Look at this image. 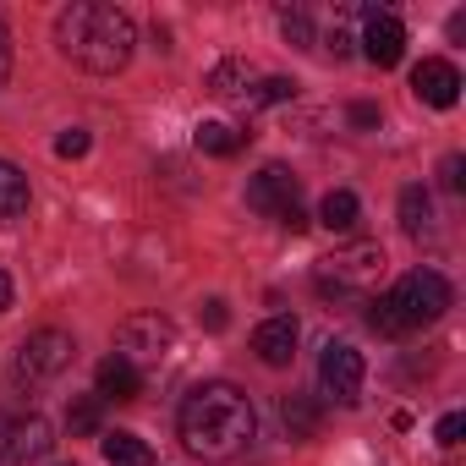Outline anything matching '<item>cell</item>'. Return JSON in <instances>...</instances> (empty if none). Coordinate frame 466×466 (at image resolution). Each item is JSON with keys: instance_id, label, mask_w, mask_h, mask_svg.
Returning <instances> with one entry per match:
<instances>
[{"instance_id": "6da1fadb", "label": "cell", "mask_w": 466, "mask_h": 466, "mask_svg": "<svg viewBox=\"0 0 466 466\" xmlns=\"http://www.w3.org/2000/svg\"><path fill=\"white\" fill-rule=\"evenodd\" d=\"M181 444L198 455V461H230L242 455L258 433V417H253V400L225 384V379H208L198 384L187 400H181Z\"/></svg>"}, {"instance_id": "7a4b0ae2", "label": "cell", "mask_w": 466, "mask_h": 466, "mask_svg": "<svg viewBox=\"0 0 466 466\" xmlns=\"http://www.w3.org/2000/svg\"><path fill=\"white\" fill-rule=\"evenodd\" d=\"M56 45L72 66L94 72V77H116L132 61L137 28L121 6H105V0H77L56 17Z\"/></svg>"}, {"instance_id": "3957f363", "label": "cell", "mask_w": 466, "mask_h": 466, "mask_svg": "<svg viewBox=\"0 0 466 466\" xmlns=\"http://www.w3.org/2000/svg\"><path fill=\"white\" fill-rule=\"evenodd\" d=\"M313 280H319V297H329V302H357V297H373V286L384 280V248H379V242H351V248H335L329 258H319Z\"/></svg>"}, {"instance_id": "277c9868", "label": "cell", "mask_w": 466, "mask_h": 466, "mask_svg": "<svg viewBox=\"0 0 466 466\" xmlns=\"http://www.w3.org/2000/svg\"><path fill=\"white\" fill-rule=\"evenodd\" d=\"M72 357H77V340H72L66 329H39V335H28V340L17 346V368H12V379L28 384V390H39V384L61 379V373L72 368Z\"/></svg>"}, {"instance_id": "5b68a950", "label": "cell", "mask_w": 466, "mask_h": 466, "mask_svg": "<svg viewBox=\"0 0 466 466\" xmlns=\"http://www.w3.org/2000/svg\"><path fill=\"white\" fill-rule=\"evenodd\" d=\"M390 302H395V313H400L406 329H422V324L444 319V308H450V280H444L439 269H411V275H400V286L390 291Z\"/></svg>"}, {"instance_id": "8992f818", "label": "cell", "mask_w": 466, "mask_h": 466, "mask_svg": "<svg viewBox=\"0 0 466 466\" xmlns=\"http://www.w3.org/2000/svg\"><path fill=\"white\" fill-rule=\"evenodd\" d=\"M116 346H121L116 357H127L132 368H154V362L170 357V346H176V324H170L165 313H132V319H121Z\"/></svg>"}, {"instance_id": "52a82bcc", "label": "cell", "mask_w": 466, "mask_h": 466, "mask_svg": "<svg viewBox=\"0 0 466 466\" xmlns=\"http://www.w3.org/2000/svg\"><path fill=\"white\" fill-rule=\"evenodd\" d=\"M362 379H368L362 351L346 346V340H329L324 357H319V384H324V395H335L340 406H351V400L362 395Z\"/></svg>"}, {"instance_id": "ba28073f", "label": "cell", "mask_w": 466, "mask_h": 466, "mask_svg": "<svg viewBox=\"0 0 466 466\" xmlns=\"http://www.w3.org/2000/svg\"><path fill=\"white\" fill-rule=\"evenodd\" d=\"M50 444H56V428H50L39 411H28V417H17V422L0 428V461H6V466L45 461V455H50Z\"/></svg>"}, {"instance_id": "9c48e42d", "label": "cell", "mask_w": 466, "mask_h": 466, "mask_svg": "<svg viewBox=\"0 0 466 466\" xmlns=\"http://www.w3.org/2000/svg\"><path fill=\"white\" fill-rule=\"evenodd\" d=\"M362 56L373 61V66H400V56H406V23L395 17V12H379V6H368L362 12Z\"/></svg>"}, {"instance_id": "30bf717a", "label": "cell", "mask_w": 466, "mask_h": 466, "mask_svg": "<svg viewBox=\"0 0 466 466\" xmlns=\"http://www.w3.org/2000/svg\"><path fill=\"white\" fill-rule=\"evenodd\" d=\"M411 94H417L422 105H433V110H450V105L461 99V72H455L450 61L428 56V61L411 72Z\"/></svg>"}, {"instance_id": "8fae6325", "label": "cell", "mask_w": 466, "mask_h": 466, "mask_svg": "<svg viewBox=\"0 0 466 466\" xmlns=\"http://www.w3.org/2000/svg\"><path fill=\"white\" fill-rule=\"evenodd\" d=\"M248 203L258 208V214H286L291 203H297V176L286 170V165H264L253 181H248Z\"/></svg>"}, {"instance_id": "7c38bea8", "label": "cell", "mask_w": 466, "mask_h": 466, "mask_svg": "<svg viewBox=\"0 0 466 466\" xmlns=\"http://www.w3.org/2000/svg\"><path fill=\"white\" fill-rule=\"evenodd\" d=\"M297 319H286V313H275V319H264L258 324V335H253V351H258V362L264 368H291V357H297Z\"/></svg>"}, {"instance_id": "4fadbf2b", "label": "cell", "mask_w": 466, "mask_h": 466, "mask_svg": "<svg viewBox=\"0 0 466 466\" xmlns=\"http://www.w3.org/2000/svg\"><path fill=\"white\" fill-rule=\"evenodd\" d=\"M94 395L99 400H137L143 395V368H132L127 357H105L99 362V373H94Z\"/></svg>"}, {"instance_id": "5bb4252c", "label": "cell", "mask_w": 466, "mask_h": 466, "mask_svg": "<svg viewBox=\"0 0 466 466\" xmlns=\"http://www.w3.org/2000/svg\"><path fill=\"white\" fill-rule=\"evenodd\" d=\"M253 83H258V72H253L248 61H219V66L208 72V94H214V99H230V105H242Z\"/></svg>"}, {"instance_id": "9a60e30c", "label": "cell", "mask_w": 466, "mask_h": 466, "mask_svg": "<svg viewBox=\"0 0 466 466\" xmlns=\"http://www.w3.org/2000/svg\"><path fill=\"white\" fill-rule=\"evenodd\" d=\"M357 219H362V203H357V192H346V187L324 192V203H319V225H324V230L346 237V230H357Z\"/></svg>"}, {"instance_id": "2e32d148", "label": "cell", "mask_w": 466, "mask_h": 466, "mask_svg": "<svg viewBox=\"0 0 466 466\" xmlns=\"http://www.w3.org/2000/svg\"><path fill=\"white\" fill-rule=\"evenodd\" d=\"M23 214H28V176L12 159H0V219H23Z\"/></svg>"}, {"instance_id": "e0dca14e", "label": "cell", "mask_w": 466, "mask_h": 466, "mask_svg": "<svg viewBox=\"0 0 466 466\" xmlns=\"http://www.w3.org/2000/svg\"><path fill=\"white\" fill-rule=\"evenodd\" d=\"M400 230H406V237H428V230H433V198H428V187H406L400 192Z\"/></svg>"}, {"instance_id": "ac0fdd59", "label": "cell", "mask_w": 466, "mask_h": 466, "mask_svg": "<svg viewBox=\"0 0 466 466\" xmlns=\"http://www.w3.org/2000/svg\"><path fill=\"white\" fill-rule=\"evenodd\" d=\"M105 461L110 466H154V450L137 439V433H105Z\"/></svg>"}, {"instance_id": "d6986e66", "label": "cell", "mask_w": 466, "mask_h": 466, "mask_svg": "<svg viewBox=\"0 0 466 466\" xmlns=\"http://www.w3.org/2000/svg\"><path fill=\"white\" fill-rule=\"evenodd\" d=\"M280 417H286V428H291V439H313V433H319V422H324V411H319V400H308V395H286V406H280Z\"/></svg>"}, {"instance_id": "ffe728a7", "label": "cell", "mask_w": 466, "mask_h": 466, "mask_svg": "<svg viewBox=\"0 0 466 466\" xmlns=\"http://www.w3.org/2000/svg\"><path fill=\"white\" fill-rule=\"evenodd\" d=\"M242 137H248V132L225 127V121H203V127H198V148H203V154H214V159H230V154L242 148Z\"/></svg>"}, {"instance_id": "44dd1931", "label": "cell", "mask_w": 466, "mask_h": 466, "mask_svg": "<svg viewBox=\"0 0 466 466\" xmlns=\"http://www.w3.org/2000/svg\"><path fill=\"white\" fill-rule=\"evenodd\" d=\"M286 99H297V83H291V77H258V83L248 88L242 110L253 116V110H264V105H286Z\"/></svg>"}, {"instance_id": "7402d4cb", "label": "cell", "mask_w": 466, "mask_h": 466, "mask_svg": "<svg viewBox=\"0 0 466 466\" xmlns=\"http://www.w3.org/2000/svg\"><path fill=\"white\" fill-rule=\"evenodd\" d=\"M99 422H105V400H99V395H77V400L66 406V428H72V433L88 439V433H99Z\"/></svg>"}, {"instance_id": "603a6c76", "label": "cell", "mask_w": 466, "mask_h": 466, "mask_svg": "<svg viewBox=\"0 0 466 466\" xmlns=\"http://www.w3.org/2000/svg\"><path fill=\"white\" fill-rule=\"evenodd\" d=\"M368 324H373L384 340H400V335H411V329L400 324V313H395V302H390V297H379V302L368 308Z\"/></svg>"}, {"instance_id": "cb8c5ba5", "label": "cell", "mask_w": 466, "mask_h": 466, "mask_svg": "<svg viewBox=\"0 0 466 466\" xmlns=\"http://www.w3.org/2000/svg\"><path fill=\"white\" fill-rule=\"evenodd\" d=\"M280 34H286V45L313 50V17L308 12H280Z\"/></svg>"}, {"instance_id": "d4e9b609", "label": "cell", "mask_w": 466, "mask_h": 466, "mask_svg": "<svg viewBox=\"0 0 466 466\" xmlns=\"http://www.w3.org/2000/svg\"><path fill=\"white\" fill-rule=\"evenodd\" d=\"M88 148H94V137H88L83 127H66V132L56 137V154H61V159H83Z\"/></svg>"}, {"instance_id": "484cf974", "label": "cell", "mask_w": 466, "mask_h": 466, "mask_svg": "<svg viewBox=\"0 0 466 466\" xmlns=\"http://www.w3.org/2000/svg\"><path fill=\"white\" fill-rule=\"evenodd\" d=\"M198 324H203V329H208V335H219V329H225V324H230V308H225V302H219V297H208V302H203V308H198Z\"/></svg>"}, {"instance_id": "4316f807", "label": "cell", "mask_w": 466, "mask_h": 466, "mask_svg": "<svg viewBox=\"0 0 466 466\" xmlns=\"http://www.w3.org/2000/svg\"><path fill=\"white\" fill-rule=\"evenodd\" d=\"M346 121H351V127H357V132H373V127H379V121H384V116H379V105H368V99H357V105H351V110H346Z\"/></svg>"}, {"instance_id": "83f0119b", "label": "cell", "mask_w": 466, "mask_h": 466, "mask_svg": "<svg viewBox=\"0 0 466 466\" xmlns=\"http://www.w3.org/2000/svg\"><path fill=\"white\" fill-rule=\"evenodd\" d=\"M461 170H466V159H461V154H450V159L439 165V181H444V192H461V187H466V176H461Z\"/></svg>"}, {"instance_id": "f1b7e54d", "label": "cell", "mask_w": 466, "mask_h": 466, "mask_svg": "<svg viewBox=\"0 0 466 466\" xmlns=\"http://www.w3.org/2000/svg\"><path fill=\"white\" fill-rule=\"evenodd\" d=\"M461 433H466V417H461V411L439 417V444H444V450H455V444H461Z\"/></svg>"}, {"instance_id": "f546056e", "label": "cell", "mask_w": 466, "mask_h": 466, "mask_svg": "<svg viewBox=\"0 0 466 466\" xmlns=\"http://www.w3.org/2000/svg\"><path fill=\"white\" fill-rule=\"evenodd\" d=\"M12 77V34H6V23H0V83Z\"/></svg>"}, {"instance_id": "4dcf8cb0", "label": "cell", "mask_w": 466, "mask_h": 466, "mask_svg": "<svg viewBox=\"0 0 466 466\" xmlns=\"http://www.w3.org/2000/svg\"><path fill=\"white\" fill-rule=\"evenodd\" d=\"M280 225L291 230V237H297V230H308V214H302V203H291V208L280 214Z\"/></svg>"}, {"instance_id": "1f68e13d", "label": "cell", "mask_w": 466, "mask_h": 466, "mask_svg": "<svg viewBox=\"0 0 466 466\" xmlns=\"http://www.w3.org/2000/svg\"><path fill=\"white\" fill-rule=\"evenodd\" d=\"M0 308H12V275L0 269Z\"/></svg>"}]
</instances>
